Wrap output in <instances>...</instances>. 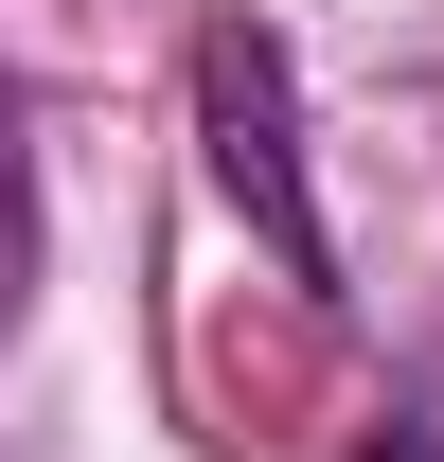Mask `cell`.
Listing matches in <instances>:
<instances>
[{
    "mask_svg": "<svg viewBox=\"0 0 444 462\" xmlns=\"http://www.w3.org/2000/svg\"><path fill=\"white\" fill-rule=\"evenodd\" d=\"M36 302V125H18V89H0V320Z\"/></svg>",
    "mask_w": 444,
    "mask_h": 462,
    "instance_id": "cell-2",
    "label": "cell"
},
{
    "mask_svg": "<svg viewBox=\"0 0 444 462\" xmlns=\"http://www.w3.org/2000/svg\"><path fill=\"white\" fill-rule=\"evenodd\" d=\"M196 143H214V196L267 231L284 285H338L320 178H302V71H284V36L249 18V0H231V18H196Z\"/></svg>",
    "mask_w": 444,
    "mask_h": 462,
    "instance_id": "cell-1",
    "label": "cell"
}]
</instances>
